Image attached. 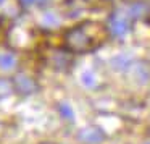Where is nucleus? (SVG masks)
Returning a JSON list of instances; mask_svg holds the SVG:
<instances>
[{
  "label": "nucleus",
  "instance_id": "nucleus-1",
  "mask_svg": "<svg viewBox=\"0 0 150 144\" xmlns=\"http://www.w3.org/2000/svg\"><path fill=\"white\" fill-rule=\"evenodd\" d=\"M16 86H18V91L24 92V94H29V92H33V89H34V83L31 81L29 78H26V76H18Z\"/></svg>",
  "mask_w": 150,
  "mask_h": 144
},
{
  "label": "nucleus",
  "instance_id": "nucleus-2",
  "mask_svg": "<svg viewBox=\"0 0 150 144\" xmlns=\"http://www.w3.org/2000/svg\"><path fill=\"white\" fill-rule=\"evenodd\" d=\"M15 65V57L10 53H5V55L0 57V66L2 68H11Z\"/></svg>",
  "mask_w": 150,
  "mask_h": 144
},
{
  "label": "nucleus",
  "instance_id": "nucleus-3",
  "mask_svg": "<svg viewBox=\"0 0 150 144\" xmlns=\"http://www.w3.org/2000/svg\"><path fill=\"white\" fill-rule=\"evenodd\" d=\"M60 113H62L65 118H71L73 117V110L69 108V105H66V104L60 105Z\"/></svg>",
  "mask_w": 150,
  "mask_h": 144
},
{
  "label": "nucleus",
  "instance_id": "nucleus-4",
  "mask_svg": "<svg viewBox=\"0 0 150 144\" xmlns=\"http://www.w3.org/2000/svg\"><path fill=\"white\" fill-rule=\"evenodd\" d=\"M8 91H10V84L5 79H0V96L8 94Z\"/></svg>",
  "mask_w": 150,
  "mask_h": 144
}]
</instances>
